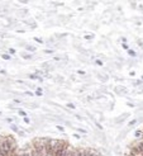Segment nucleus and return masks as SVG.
Here are the masks:
<instances>
[{
	"label": "nucleus",
	"mask_w": 143,
	"mask_h": 156,
	"mask_svg": "<svg viewBox=\"0 0 143 156\" xmlns=\"http://www.w3.org/2000/svg\"><path fill=\"white\" fill-rule=\"evenodd\" d=\"M84 156H95V155L91 151H84Z\"/></svg>",
	"instance_id": "obj_1"
},
{
	"label": "nucleus",
	"mask_w": 143,
	"mask_h": 156,
	"mask_svg": "<svg viewBox=\"0 0 143 156\" xmlns=\"http://www.w3.org/2000/svg\"><path fill=\"white\" fill-rule=\"evenodd\" d=\"M75 156H84V152L82 151H76L75 152Z\"/></svg>",
	"instance_id": "obj_2"
},
{
	"label": "nucleus",
	"mask_w": 143,
	"mask_h": 156,
	"mask_svg": "<svg viewBox=\"0 0 143 156\" xmlns=\"http://www.w3.org/2000/svg\"><path fill=\"white\" fill-rule=\"evenodd\" d=\"M68 154H70V152H68V151L65 149V150H63V152H62V155H61V156H68Z\"/></svg>",
	"instance_id": "obj_3"
},
{
	"label": "nucleus",
	"mask_w": 143,
	"mask_h": 156,
	"mask_svg": "<svg viewBox=\"0 0 143 156\" xmlns=\"http://www.w3.org/2000/svg\"><path fill=\"white\" fill-rule=\"evenodd\" d=\"M27 50H28V51H34L36 48L33 47V46H27Z\"/></svg>",
	"instance_id": "obj_4"
},
{
	"label": "nucleus",
	"mask_w": 143,
	"mask_h": 156,
	"mask_svg": "<svg viewBox=\"0 0 143 156\" xmlns=\"http://www.w3.org/2000/svg\"><path fill=\"white\" fill-rule=\"evenodd\" d=\"M137 122H138V121H137V119H134V121H132V122H131V123H129V126H131V127H132V126H134V124H136V123H137Z\"/></svg>",
	"instance_id": "obj_5"
},
{
	"label": "nucleus",
	"mask_w": 143,
	"mask_h": 156,
	"mask_svg": "<svg viewBox=\"0 0 143 156\" xmlns=\"http://www.w3.org/2000/svg\"><path fill=\"white\" fill-rule=\"evenodd\" d=\"M139 151L143 154V142H141V144H139Z\"/></svg>",
	"instance_id": "obj_6"
},
{
	"label": "nucleus",
	"mask_w": 143,
	"mask_h": 156,
	"mask_svg": "<svg viewBox=\"0 0 143 156\" xmlns=\"http://www.w3.org/2000/svg\"><path fill=\"white\" fill-rule=\"evenodd\" d=\"M141 135H142V132H141V131H137V132H136V137H139Z\"/></svg>",
	"instance_id": "obj_7"
},
{
	"label": "nucleus",
	"mask_w": 143,
	"mask_h": 156,
	"mask_svg": "<svg viewBox=\"0 0 143 156\" xmlns=\"http://www.w3.org/2000/svg\"><path fill=\"white\" fill-rule=\"evenodd\" d=\"M42 94V90L41 89H37V95H41Z\"/></svg>",
	"instance_id": "obj_8"
},
{
	"label": "nucleus",
	"mask_w": 143,
	"mask_h": 156,
	"mask_svg": "<svg viewBox=\"0 0 143 156\" xmlns=\"http://www.w3.org/2000/svg\"><path fill=\"white\" fill-rule=\"evenodd\" d=\"M34 40H36V41H37V42H39V43H42V42H43V41H42V40H41V38H34Z\"/></svg>",
	"instance_id": "obj_9"
},
{
	"label": "nucleus",
	"mask_w": 143,
	"mask_h": 156,
	"mask_svg": "<svg viewBox=\"0 0 143 156\" xmlns=\"http://www.w3.org/2000/svg\"><path fill=\"white\" fill-rule=\"evenodd\" d=\"M12 129H13V131H18V128H17V127H15V126H14V124H12Z\"/></svg>",
	"instance_id": "obj_10"
},
{
	"label": "nucleus",
	"mask_w": 143,
	"mask_h": 156,
	"mask_svg": "<svg viewBox=\"0 0 143 156\" xmlns=\"http://www.w3.org/2000/svg\"><path fill=\"white\" fill-rule=\"evenodd\" d=\"M19 114H20V115H24V117H26V112H23V111H19Z\"/></svg>",
	"instance_id": "obj_11"
},
{
	"label": "nucleus",
	"mask_w": 143,
	"mask_h": 156,
	"mask_svg": "<svg viewBox=\"0 0 143 156\" xmlns=\"http://www.w3.org/2000/svg\"><path fill=\"white\" fill-rule=\"evenodd\" d=\"M22 156H30V155H29V154H28V152H24V154H23V155H22Z\"/></svg>",
	"instance_id": "obj_12"
},
{
	"label": "nucleus",
	"mask_w": 143,
	"mask_h": 156,
	"mask_svg": "<svg viewBox=\"0 0 143 156\" xmlns=\"http://www.w3.org/2000/svg\"><path fill=\"white\" fill-rule=\"evenodd\" d=\"M68 156H75V152H70V154H68Z\"/></svg>",
	"instance_id": "obj_13"
},
{
	"label": "nucleus",
	"mask_w": 143,
	"mask_h": 156,
	"mask_svg": "<svg viewBox=\"0 0 143 156\" xmlns=\"http://www.w3.org/2000/svg\"><path fill=\"white\" fill-rule=\"evenodd\" d=\"M14 156H22V155H14Z\"/></svg>",
	"instance_id": "obj_14"
}]
</instances>
